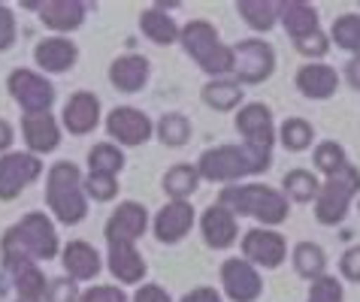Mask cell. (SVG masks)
Here are the masks:
<instances>
[{
  "mask_svg": "<svg viewBox=\"0 0 360 302\" xmlns=\"http://www.w3.org/2000/svg\"><path fill=\"white\" fill-rule=\"evenodd\" d=\"M131 302H173V296H169L161 284H152V281H148V284H139L134 290Z\"/></svg>",
  "mask_w": 360,
  "mask_h": 302,
  "instance_id": "cell-45",
  "label": "cell"
},
{
  "mask_svg": "<svg viewBox=\"0 0 360 302\" xmlns=\"http://www.w3.org/2000/svg\"><path fill=\"white\" fill-rule=\"evenodd\" d=\"M357 197H360V169L354 164H348L342 173L321 178V190H318V199L312 203L315 206V221L321 227L342 224Z\"/></svg>",
  "mask_w": 360,
  "mask_h": 302,
  "instance_id": "cell-6",
  "label": "cell"
},
{
  "mask_svg": "<svg viewBox=\"0 0 360 302\" xmlns=\"http://www.w3.org/2000/svg\"><path fill=\"white\" fill-rule=\"evenodd\" d=\"M152 227V221H148V209L143 203H136V199H124V203H118V209L109 215L106 227H103V236H106V245H112V242H136L146 236V230Z\"/></svg>",
  "mask_w": 360,
  "mask_h": 302,
  "instance_id": "cell-16",
  "label": "cell"
},
{
  "mask_svg": "<svg viewBox=\"0 0 360 302\" xmlns=\"http://www.w3.org/2000/svg\"><path fill=\"white\" fill-rule=\"evenodd\" d=\"M318 190H321V178H318L315 169L297 166V169H288V173L282 176V194L297 206L315 203Z\"/></svg>",
  "mask_w": 360,
  "mask_h": 302,
  "instance_id": "cell-28",
  "label": "cell"
},
{
  "mask_svg": "<svg viewBox=\"0 0 360 302\" xmlns=\"http://www.w3.org/2000/svg\"><path fill=\"white\" fill-rule=\"evenodd\" d=\"M179 46H182V52L191 58L209 79L233 76V46L221 43V34H218L215 25L206 22V18L185 22Z\"/></svg>",
  "mask_w": 360,
  "mask_h": 302,
  "instance_id": "cell-5",
  "label": "cell"
},
{
  "mask_svg": "<svg viewBox=\"0 0 360 302\" xmlns=\"http://www.w3.org/2000/svg\"><path fill=\"white\" fill-rule=\"evenodd\" d=\"M233 127L245 145L273 151V145L278 143V127H276L273 109L266 103H243L233 115Z\"/></svg>",
  "mask_w": 360,
  "mask_h": 302,
  "instance_id": "cell-12",
  "label": "cell"
},
{
  "mask_svg": "<svg viewBox=\"0 0 360 302\" xmlns=\"http://www.w3.org/2000/svg\"><path fill=\"white\" fill-rule=\"evenodd\" d=\"M200 236H203L206 248L227 251L230 245L239 242V218L230 209L212 203L203 215H200Z\"/></svg>",
  "mask_w": 360,
  "mask_h": 302,
  "instance_id": "cell-17",
  "label": "cell"
},
{
  "mask_svg": "<svg viewBox=\"0 0 360 302\" xmlns=\"http://www.w3.org/2000/svg\"><path fill=\"white\" fill-rule=\"evenodd\" d=\"M357 211H360V197H357Z\"/></svg>",
  "mask_w": 360,
  "mask_h": 302,
  "instance_id": "cell-50",
  "label": "cell"
},
{
  "mask_svg": "<svg viewBox=\"0 0 360 302\" xmlns=\"http://www.w3.org/2000/svg\"><path fill=\"white\" fill-rule=\"evenodd\" d=\"M88 194H85V176L82 169L70 160H58L46 173V206L58 224L76 227L88 215Z\"/></svg>",
  "mask_w": 360,
  "mask_h": 302,
  "instance_id": "cell-4",
  "label": "cell"
},
{
  "mask_svg": "<svg viewBox=\"0 0 360 302\" xmlns=\"http://www.w3.org/2000/svg\"><path fill=\"white\" fill-rule=\"evenodd\" d=\"M348 164H352V160H348V151L339 145L336 139H324V143H318L312 151V166H315V173L324 176V178L342 173Z\"/></svg>",
  "mask_w": 360,
  "mask_h": 302,
  "instance_id": "cell-35",
  "label": "cell"
},
{
  "mask_svg": "<svg viewBox=\"0 0 360 302\" xmlns=\"http://www.w3.org/2000/svg\"><path fill=\"white\" fill-rule=\"evenodd\" d=\"M13 143H15V127L6 118H0V157L13 151Z\"/></svg>",
  "mask_w": 360,
  "mask_h": 302,
  "instance_id": "cell-47",
  "label": "cell"
},
{
  "mask_svg": "<svg viewBox=\"0 0 360 302\" xmlns=\"http://www.w3.org/2000/svg\"><path fill=\"white\" fill-rule=\"evenodd\" d=\"M106 133L115 145L122 148H136V145H146L148 139L155 136V121L148 118V112L136 106H115L112 112L106 115Z\"/></svg>",
  "mask_w": 360,
  "mask_h": 302,
  "instance_id": "cell-11",
  "label": "cell"
},
{
  "mask_svg": "<svg viewBox=\"0 0 360 302\" xmlns=\"http://www.w3.org/2000/svg\"><path fill=\"white\" fill-rule=\"evenodd\" d=\"M345 82H348V88L352 91H360V55H354V58H348V64H345Z\"/></svg>",
  "mask_w": 360,
  "mask_h": 302,
  "instance_id": "cell-48",
  "label": "cell"
},
{
  "mask_svg": "<svg viewBox=\"0 0 360 302\" xmlns=\"http://www.w3.org/2000/svg\"><path fill=\"white\" fill-rule=\"evenodd\" d=\"M179 302H224V294L218 287H212V284H203V287L188 290V294Z\"/></svg>",
  "mask_w": 360,
  "mask_h": 302,
  "instance_id": "cell-46",
  "label": "cell"
},
{
  "mask_svg": "<svg viewBox=\"0 0 360 302\" xmlns=\"http://www.w3.org/2000/svg\"><path fill=\"white\" fill-rule=\"evenodd\" d=\"M278 143H282L285 151H294V155H300V151L312 148V143H315V127L309 124L306 118L291 115V118H285L282 124H278Z\"/></svg>",
  "mask_w": 360,
  "mask_h": 302,
  "instance_id": "cell-33",
  "label": "cell"
},
{
  "mask_svg": "<svg viewBox=\"0 0 360 302\" xmlns=\"http://www.w3.org/2000/svg\"><path fill=\"white\" fill-rule=\"evenodd\" d=\"M169 9L173 6L152 4V6H146L143 13H139V30H143V37L148 39V43H155V46L179 43V37H182V25L169 15Z\"/></svg>",
  "mask_w": 360,
  "mask_h": 302,
  "instance_id": "cell-26",
  "label": "cell"
},
{
  "mask_svg": "<svg viewBox=\"0 0 360 302\" xmlns=\"http://www.w3.org/2000/svg\"><path fill=\"white\" fill-rule=\"evenodd\" d=\"M9 275V284L15 290V299H46V287H49V278L43 275L39 263H18L15 269L6 272Z\"/></svg>",
  "mask_w": 360,
  "mask_h": 302,
  "instance_id": "cell-30",
  "label": "cell"
},
{
  "mask_svg": "<svg viewBox=\"0 0 360 302\" xmlns=\"http://www.w3.org/2000/svg\"><path fill=\"white\" fill-rule=\"evenodd\" d=\"M339 275L352 284H360V245H352L339 257Z\"/></svg>",
  "mask_w": 360,
  "mask_h": 302,
  "instance_id": "cell-44",
  "label": "cell"
},
{
  "mask_svg": "<svg viewBox=\"0 0 360 302\" xmlns=\"http://www.w3.org/2000/svg\"><path fill=\"white\" fill-rule=\"evenodd\" d=\"M218 206L230 209L236 218H255L257 227H278L291 215V199L282 194V188H269L261 181H239L218 190Z\"/></svg>",
  "mask_w": 360,
  "mask_h": 302,
  "instance_id": "cell-3",
  "label": "cell"
},
{
  "mask_svg": "<svg viewBox=\"0 0 360 302\" xmlns=\"http://www.w3.org/2000/svg\"><path fill=\"white\" fill-rule=\"evenodd\" d=\"M34 60H37V67L43 76L67 73V70H73L76 60H79V46L70 37H55V34L43 37L34 48Z\"/></svg>",
  "mask_w": 360,
  "mask_h": 302,
  "instance_id": "cell-21",
  "label": "cell"
},
{
  "mask_svg": "<svg viewBox=\"0 0 360 302\" xmlns=\"http://www.w3.org/2000/svg\"><path fill=\"white\" fill-rule=\"evenodd\" d=\"M43 176V160L31 151H9L0 157V203H13L25 188Z\"/></svg>",
  "mask_w": 360,
  "mask_h": 302,
  "instance_id": "cell-9",
  "label": "cell"
},
{
  "mask_svg": "<svg viewBox=\"0 0 360 302\" xmlns=\"http://www.w3.org/2000/svg\"><path fill=\"white\" fill-rule=\"evenodd\" d=\"M276 73V48L257 37L239 39L233 46V79L239 85H261Z\"/></svg>",
  "mask_w": 360,
  "mask_h": 302,
  "instance_id": "cell-8",
  "label": "cell"
},
{
  "mask_svg": "<svg viewBox=\"0 0 360 302\" xmlns=\"http://www.w3.org/2000/svg\"><path fill=\"white\" fill-rule=\"evenodd\" d=\"M124 169V151L115 143H94L88 148V173H106L122 176Z\"/></svg>",
  "mask_w": 360,
  "mask_h": 302,
  "instance_id": "cell-37",
  "label": "cell"
},
{
  "mask_svg": "<svg viewBox=\"0 0 360 302\" xmlns=\"http://www.w3.org/2000/svg\"><path fill=\"white\" fill-rule=\"evenodd\" d=\"M61 257V239H58L55 218L49 211H27L0 236V266L4 272L18 263H39V260Z\"/></svg>",
  "mask_w": 360,
  "mask_h": 302,
  "instance_id": "cell-1",
  "label": "cell"
},
{
  "mask_svg": "<svg viewBox=\"0 0 360 302\" xmlns=\"http://www.w3.org/2000/svg\"><path fill=\"white\" fill-rule=\"evenodd\" d=\"M330 43L348 55H360V13H342L330 25Z\"/></svg>",
  "mask_w": 360,
  "mask_h": 302,
  "instance_id": "cell-36",
  "label": "cell"
},
{
  "mask_svg": "<svg viewBox=\"0 0 360 302\" xmlns=\"http://www.w3.org/2000/svg\"><path fill=\"white\" fill-rule=\"evenodd\" d=\"M218 278H221V294L230 302H257L264 296L261 269L252 266L245 257H227Z\"/></svg>",
  "mask_w": 360,
  "mask_h": 302,
  "instance_id": "cell-13",
  "label": "cell"
},
{
  "mask_svg": "<svg viewBox=\"0 0 360 302\" xmlns=\"http://www.w3.org/2000/svg\"><path fill=\"white\" fill-rule=\"evenodd\" d=\"M306 302H345V284L336 275H321L309 284Z\"/></svg>",
  "mask_w": 360,
  "mask_h": 302,
  "instance_id": "cell-38",
  "label": "cell"
},
{
  "mask_svg": "<svg viewBox=\"0 0 360 302\" xmlns=\"http://www.w3.org/2000/svg\"><path fill=\"white\" fill-rule=\"evenodd\" d=\"M79 302H131V296L124 294L122 284H91L82 290Z\"/></svg>",
  "mask_w": 360,
  "mask_h": 302,
  "instance_id": "cell-42",
  "label": "cell"
},
{
  "mask_svg": "<svg viewBox=\"0 0 360 302\" xmlns=\"http://www.w3.org/2000/svg\"><path fill=\"white\" fill-rule=\"evenodd\" d=\"M152 79V64H148L146 55H136V52H127V55H118L112 64H109V85L122 94H136L143 91Z\"/></svg>",
  "mask_w": 360,
  "mask_h": 302,
  "instance_id": "cell-24",
  "label": "cell"
},
{
  "mask_svg": "<svg viewBox=\"0 0 360 302\" xmlns=\"http://www.w3.org/2000/svg\"><path fill=\"white\" fill-rule=\"evenodd\" d=\"M236 15L257 34H266L278 25V0H239Z\"/></svg>",
  "mask_w": 360,
  "mask_h": 302,
  "instance_id": "cell-32",
  "label": "cell"
},
{
  "mask_svg": "<svg viewBox=\"0 0 360 302\" xmlns=\"http://www.w3.org/2000/svg\"><path fill=\"white\" fill-rule=\"evenodd\" d=\"M243 97H245V91L233 76L209 79L203 91H200V100H203L209 109H215V112H236V109L243 106Z\"/></svg>",
  "mask_w": 360,
  "mask_h": 302,
  "instance_id": "cell-27",
  "label": "cell"
},
{
  "mask_svg": "<svg viewBox=\"0 0 360 302\" xmlns=\"http://www.w3.org/2000/svg\"><path fill=\"white\" fill-rule=\"evenodd\" d=\"M191 133H194V127H191V121H188V115H182V112H164L155 124V136L161 139V145H167V148H182L188 139H191Z\"/></svg>",
  "mask_w": 360,
  "mask_h": 302,
  "instance_id": "cell-34",
  "label": "cell"
},
{
  "mask_svg": "<svg viewBox=\"0 0 360 302\" xmlns=\"http://www.w3.org/2000/svg\"><path fill=\"white\" fill-rule=\"evenodd\" d=\"M79 296H82L79 281H73L70 275H58V278H49L43 302H79Z\"/></svg>",
  "mask_w": 360,
  "mask_h": 302,
  "instance_id": "cell-40",
  "label": "cell"
},
{
  "mask_svg": "<svg viewBox=\"0 0 360 302\" xmlns=\"http://www.w3.org/2000/svg\"><path fill=\"white\" fill-rule=\"evenodd\" d=\"M88 4L82 0H43L39 4V22L49 27L55 37H70L73 30L85 25Z\"/></svg>",
  "mask_w": 360,
  "mask_h": 302,
  "instance_id": "cell-22",
  "label": "cell"
},
{
  "mask_svg": "<svg viewBox=\"0 0 360 302\" xmlns=\"http://www.w3.org/2000/svg\"><path fill=\"white\" fill-rule=\"evenodd\" d=\"M291 266L300 278H306L312 284L315 278L327 275V251L318 245V242H297L291 251Z\"/></svg>",
  "mask_w": 360,
  "mask_h": 302,
  "instance_id": "cell-29",
  "label": "cell"
},
{
  "mask_svg": "<svg viewBox=\"0 0 360 302\" xmlns=\"http://www.w3.org/2000/svg\"><path fill=\"white\" fill-rule=\"evenodd\" d=\"M15 302H39V299H15Z\"/></svg>",
  "mask_w": 360,
  "mask_h": 302,
  "instance_id": "cell-49",
  "label": "cell"
},
{
  "mask_svg": "<svg viewBox=\"0 0 360 302\" xmlns=\"http://www.w3.org/2000/svg\"><path fill=\"white\" fill-rule=\"evenodd\" d=\"M330 34H324V30H315L312 37H306V39H297L294 48L300 55H303L306 60H324L327 52H330Z\"/></svg>",
  "mask_w": 360,
  "mask_h": 302,
  "instance_id": "cell-41",
  "label": "cell"
},
{
  "mask_svg": "<svg viewBox=\"0 0 360 302\" xmlns=\"http://www.w3.org/2000/svg\"><path fill=\"white\" fill-rule=\"evenodd\" d=\"M61 121H58L52 112H39V115H22V139L25 148L31 155L43 157L52 155V151L61 145Z\"/></svg>",
  "mask_w": 360,
  "mask_h": 302,
  "instance_id": "cell-19",
  "label": "cell"
},
{
  "mask_svg": "<svg viewBox=\"0 0 360 302\" xmlns=\"http://www.w3.org/2000/svg\"><path fill=\"white\" fill-rule=\"evenodd\" d=\"M85 194L94 203H112L118 197V176H106V173H88L85 176Z\"/></svg>",
  "mask_w": 360,
  "mask_h": 302,
  "instance_id": "cell-39",
  "label": "cell"
},
{
  "mask_svg": "<svg viewBox=\"0 0 360 302\" xmlns=\"http://www.w3.org/2000/svg\"><path fill=\"white\" fill-rule=\"evenodd\" d=\"M15 37H18V25L13 6L0 4V52H9L15 46Z\"/></svg>",
  "mask_w": 360,
  "mask_h": 302,
  "instance_id": "cell-43",
  "label": "cell"
},
{
  "mask_svg": "<svg viewBox=\"0 0 360 302\" xmlns=\"http://www.w3.org/2000/svg\"><path fill=\"white\" fill-rule=\"evenodd\" d=\"M197 224L191 199H167L152 218V233L161 245H179Z\"/></svg>",
  "mask_w": 360,
  "mask_h": 302,
  "instance_id": "cell-14",
  "label": "cell"
},
{
  "mask_svg": "<svg viewBox=\"0 0 360 302\" xmlns=\"http://www.w3.org/2000/svg\"><path fill=\"white\" fill-rule=\"evenodd\" d=\"M239 251L257 269H278L288 260V242L273 227H252L239 236Z\"/></svg>",
  "mask_w": 360,
  "mask_h": 302,
  "instance_id": "cell-10",
  "label": "cell"
},
{
  "mask_svg": "<svg viewBox=\"0 0 360 302\" xmlns=\"http://www.w3.org/2000/svg\"><path fill=\"white\" fill-rule=\"evenodd\" d=\"M103 121V106L94 91H76L67 97V103L61 109V127L70 136H88L94 133Z\"/></svg>",
  "mask_w": 360,
  "mask_h": 302,
  "instance_id": "cell-15",
  "label": "cell"
},
{
  "mask_svg": "<svg viewBox=\"0 0 360 302\" xmlns=\"http://www.w3.org/2000/svg\"><path fill=\"white\" fill-rule=\"evenodd\" d=\"M294 85L306 100H318L321 103V100H330L339 91V73L327 60H306L297 70Z\"/></svg>",
  "mask_w": 360,
  "mask_h": 302,
  "instance_id": "cell-20",
  "label": "cell"
},
{
  "mask_svg": "<svg viewBox=\"0 0 360 302\" xmlns=\"http://www.w3.org/2000/svg\"><path fill=\"white\" fill-rule=\"evenodd\" d=\"M106 269L112 272V278L118 284H146L148 263L139 254V248L134 242H112L106 245Z\"/></svg>",
  "mask_w": 360,
  "mask_h": 302,
  "instance_id": "cell-18",
  "label": "cell"
},
{
  "mask_svg": "<svg viewBox=\"0 0 360 302\" xmlns=\"http://www.w3.org/2000/svg\"><path fill=\"white\" fill-rule=\"evenodd\" d=\"M200 169L197 164H173L161 178V188L167 199H191L200 188Z\"/></svg>",
  "mask_w": 360,
  "mask_h": 302,
  "instance_id": "cell-31",
  "label": "cell"
},
{
  "mask_svg": "<svg viewBox=\"0 0 360 302\" xmlns=\"http://www.w3.org/2000/svg\"><path fill=\"white\" fill-rule=\"evenodd\" d=\"M273 166V151L255 148L245 143H227V145H212L197 157V169L203 181L212 185H239L245 178L264 176Z\"/></svg>",
  "mask_w": 360,
  "mask_h": 302,
  "instance_id": "cell-2",
  "label": "cell"
},
{
  "mask_svg": "<svg viewBox=\"0 0 360 302\" xmlns=\"http://www.w3.org/2000/svg\"><path fill=\"white\" fill-rule=\"evenodd\" d=\"M278 25L285 27L291 43H297L321 30V18H318V9L306 0H278Z\"/></svg>",
  "mask_w": 360,
  "mask_h": 302,
  "instance_id": "cell-25",
  "label": "cell"
},
{
  "mask_svg": "<svg viewBox=\"0 0 360 302\" xmlns=\"http://www.w3.org/2000/svg\"><path fill=\"white\" fill-rule=\"evenodd\" d=\"M6 91L15 100V106L25 115H39V112H52L55 106V85L39 73V70L18 67L6 76Z\"/></svg>",
  "mask_w": 360,
  "mask_h": 302,
  "instance_id": "cell-7",
  "label": "cell"
},
{
  "mask_svg": "<svg viewBox=\"0 0 360 302\" xmlns=\"http://www.w3.org/2000/svg\"><path fill=\"white\" fill-rule=\"evenodd\" d=\"M61 266H64V275H70L73 281H94L103 269V257L100 251L85 239H70L67 245L61 248Z\"/></svg>",
  "mask_w": 360,
  "mask_h": 302,
  "instance_id": "cell-23",
  "label": "cell"
}]
</instances>
